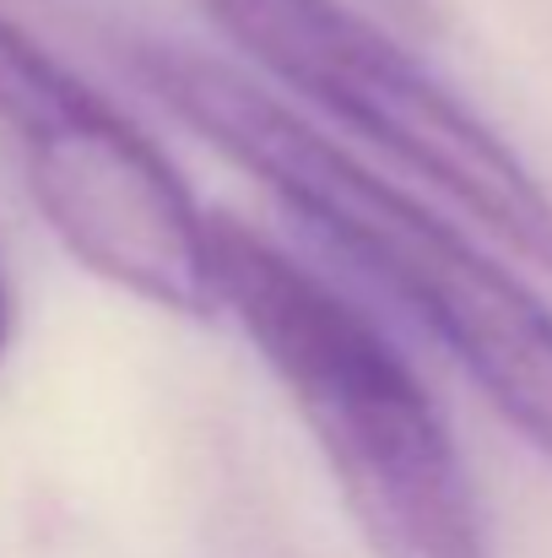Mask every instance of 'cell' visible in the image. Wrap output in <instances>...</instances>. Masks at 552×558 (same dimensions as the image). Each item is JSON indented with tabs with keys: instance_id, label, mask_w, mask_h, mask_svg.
Here are the masks:
<instances>
[{
	"instance_id": "obj_1",
	"label": "cell",
	"mask_w": 552,
	"mask_h": 558,
	"mask_svg": "<svg viewBox=\"0 0 552 558\" xmlns=\"http://www.w3.org/2000/svg\"><path fill=\"white\" fill-rule=\"evenodd\" d=\"M125 60L180 125L238 163L315 244L412 315L552 466V310L526 277L422 195L320 136L244 71L163 38H131Z\"/></svg>"
},
{
	"instance_id": "obj_2",
	"label": "cell",
	"mask_w": 552,
	"mask_h": 558,
	"mask_svg": "<svg viewBox=\"0 0 552 558\" xmlns=\"http://www.w3.org/2000/svg\"><path fill=\"white\" fill-rule=\"evenodd\" d=\"M217 315H233L315 434L373 558H493L466 456L406 353L266 233L211 211Z\"/></svg>"
},
{
	"instance_id": "obj_3",
	"label": "cell",
	"mask_w": 552,
	"mask_h": 558,
	"mask_svg": "<svg viewBox=\"0 0 552 558\" xmlns=\"http://www.w3.org/2000/svg\"><path fill=\"white\" fill-rule=\"evenodd\" d=\"M200 11L277 87L461 206L504 250L552 271V190L379 22L347 0H200Z\"/></svg>"
},
{
	"instance_id": "obj_4",
	"label": "cell",
	"mask_w": 552,
	"mask_h": 558,
	"mask_svg": "<svg viewBox=\"0 0 552 558\" xmlns=\"http://www.w3.org/2000/svg\"><path fill=\"white\" fill-rule=\"evenodd\" d=\"M0 131L76 266L184 320L217 315L211 211L169 153L0 11Z\"/></svg>"
},
{
	"instance_id": "obj_5",
	"label": "cell",
	"mask_w": 552,
	"mask_h": 558,
	"mask_svg": "<svg viewBox=\"0 0 552 558\" xmlns=\"http://www.w3.org/2000/svg\"><path fill=\"white\" fill-rule=\"evenodd\" d=\"M11 331H16V304H11V282H5V271H0V359H5V348H11Z\"/></svg>"
}]
</instances>
